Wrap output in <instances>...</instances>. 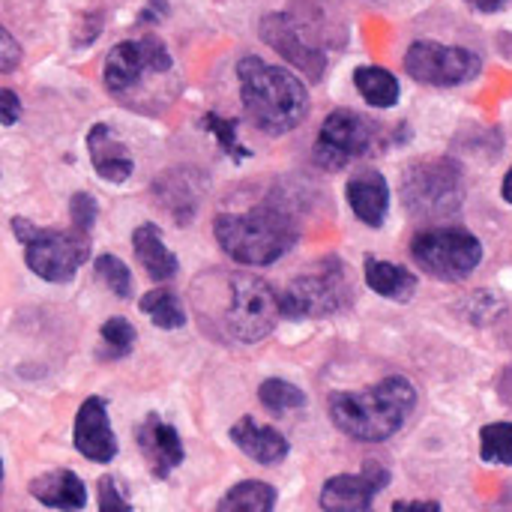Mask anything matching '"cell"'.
I'll return each mask as SVG.
<instances>
[{"instance_id":"6da1fadb","label":"cell","mask_w":512,"mask_h":512,"mask_svg":"<svg viewBox=\"0 0 512 512\" xmlns=\"http://www.w3.org/2000/svg\"><path fill=\"white\" fill-rule=\"evenodd\" d=\"M417 408V387L402 378H384L366 390H339L327 399L336 429L363 444H381L393 438Z\"/></svg>"},{"instance_id":"7a4b0ae2","label":"cell","mask_w":512,"mask_h":512,"mask_svg":"<svg viewBox=\"0 0 512 512\" xmlns=\"http://www.w3.org/2000/svg\"><path fill=\"white\" fill-rule=\"evenodd\" d=\"M240 99L246 117L267 135H285L303 123L309 114L306 84L285 66L264 63L255 54H246L237 63Z\"/></svg>"},{"instance_id":"3957f363","label":"cell","mask_w":512,"mask_h":512,"mask_svg":"<svg viewBox=\"0 0 512 512\" xmlns=\"http://www.w3.org/2000/svg\"><path fill=\"white\" fill-rule=\"evenodd\" d=\"M213 234L225 255L249 267L279 261L300 240L297 222L276 204H261L246 213H219L213 219Z\"/></svg>"},{"instance_id":"277c9868","label":"cell","mask_w":512,"mask_h":512,"mask_svg":"<svg viewBox=\"0 0 512 512\" xmlns=\"http://www.w3.org/2000/svg\"><path fill=\"white\" fill-rule=\"evenodd\" d=\"M15 237L24 243L27 267L45 282H69L90 258V231L81 228H39L21 216L12 219Z\"/></svg>"},{"instance_id":"5b68a950","label":"cell","mask_w":512,"mask_h":512,"mask_svg":"<svg viewBox=\"0 0 512 512\" xmlns=\"http://www.w3.org/2000/svg\"><path fill=\"white\" fill-rule=\"evenodd\" d=\"M261 36L276 54H282L291 66H297L309 78L318 81L324 75L327 60H330L324 51L327 27L315 6L282 9V12L267 15L261 21Z\"/></svg>"},{"instance_id":"8992f818","label":"cell","mask_w":512,"mask_h":512,"mask_svg":"<svg viewBox=\"0 0 512 512\" xmlns=\"http://www.w3.org/2000/svg\"><path fill=\"white\" fill-rule=\"evenodd\" d=\"M465 180L453 159L411 162L402 174V201L414 219H450L462 210Z\"/></svg>"},{"instance_id":"52a82bcc","label":"cell","mask_w":512,"mask_h":512,"mask_svg":"<svg viewBox=\"0 0 512 512\" xmlns=\"http://www.w3.org/2000/svg\"><path fill=\"white\" fill-rule=\"evenodd\" d=\"M282 315V297L270 288V282L249 273H237L228 279V303L222 321L234 342H261L276 330Z\"/></svg>"},{"instance_id":"ba28073f","label":"cell","mask_w":512,"mask_h":512,"mask_svg":"<svg viewBox=\"0 0 512 512\" xmlns=\"http://www.w3.org/2000/svg\"><path fill=\"white\" fill-rule=\"evenodd\" d=\"M279 297L288 318H327L354 303V288L348 282L345 264L339 258H324L303 270Z\"/></svg>"},{"instance_id":"9c48e42d","label":"cell","mask_w":512,"mask_h":512,"mask_svg":"<svg viewBox=\"0 0 512 512\" xmlns=\"http://www.w3.org/2000/svg\"><path fill=\"white\" fill-rule=\"evenodd\" d=\"M411 258L420 270L441 282H462L480 267L483 243L456 225L423 228L411 240Z\"/></svg>"},{"instance_id":"30bf717a","label":"cell","mask_w":512,"mask_h":512,"mask_svg":"<svg viewBox=\"0 0 512 512\" xmlns=\"http://www.w3.org/2000/svg\"><path fill=\"white\" fill-rule=\"evenodd\" d=\"M483 60L459 45H441V42H414L405 51V72L429 87H459L480 75Z\"/></svg>"},{"instance_id":"8fae6325","label":"cell","mask_w":512,"mask_h":512,"mask_svg":"<svg viewBox=\"0 0 512 512\" xmlns=\"http://www.w3.org/2000/svg\"><path fill=\"white\" fill-rule=\"evenodd\" d=\"M171 66H174V60L162 39H156V36L126 39L108 51L102 78L114 96H126L129 90L138 87V81L144 75H162V72H171Z\"/></svg>"},{"instance_id":"7c38bea8","label":"cell","mask_w":512,"mask_h":512,"mask_svg":"<svg viewBox=\"0 0 512 512\" xmlns=\"http://www.w3.org/2000/svg\"><path fill=\"white\" fill-rule=\"evenodd\" d=\"M375 141H378V132L363 114H357L351 108H336L321 123V135L315 144V162L327 171H336L345 162L366 156L375 147Z\"/></svg>"},{"instance_id":"4fadbf2b","label":"cell","mask_w":512,"mask_h":512,"mask_svg":"<svg viewBox=\"0 0 512 512\" xmlns=\"http://www.w3.org/2000/svg\"><path fill=\"white\" fill-rule=\"evenodd\" d=\"M390 486V471L381 462H366L360 474L330 477L321 489V510L330 512H369L375 498Z\"/></svg>"},{"instance_id":"5bb4252c","label":"cell","mask_w":512,"mask_h":512,"mask_svg":"<svg viewBox=\"0 0 512 512\" xmlns=\"http://www.w3.org/2000/svg\"><path fill=\"white\" fill-rule=\"evenodd\" d=\"M75 450L96 462V465H108L117 456V438L108 420V405L99 396H90L81 402L78 417H75V432H72Z\"/></svg>"},{"instance_id":"9a60e30c","label":"cell","mask_w":512,"mask_h":512,"mask_svg":"<svg viewBox=\"0 0 512 512\" xmlns=\"http://www.w3.org/2000/svg\"><path fill=\"white\" fill-rule=\"evenodd\" d=\"M135 444H138V450H141V456L150 465V474L156 480H165L186 459V450H183L177 429L171 423H165L159 414H147L141 420V426L135 429Z\"/></svg>"},{"instance_id":"2e32d148","label":"cell","mask_w":512,"mask_h":512,"mask_svg":"<svg viewBox=\"0 0 512 512\" xmlns=\"http://www.w3.org/2000/svg\"><path fill=\"white\" fill-rule=\"evenodd\" d=\"M228 435L237 444V450H243L258 465H279L291 453L288 438L282 432H276L273 426L258 423L255 417H240Z\"/></svg>"},{"instance_id":"e0dca14e","label":"cell","mask_w":512,"mask_h":512,"mask_svg":"<svg viewBox=\"0 0 512 512\" xmlns=\"http://www.w3.org/2000/svg\"><path fill=\"white\" fill-rule=\"evenodd\" d=\"M87 153L90 162L96 168V174L108 183H123L126 177H132L135 162L126 150V144L120 138H114V132L105 123H93L87 132Z\"/></svg>"},{"instance_id":"ac0fdd59","label":"cell","mask_w":512,"mask_h":512,"mask_svg":"<svg viewBox=\"0 0 512 512\" xmlns=\"http://www.w3.org/2000/svg\"><path fill=\"white\" fill-rule=\"evenodd\" d=\"M348 204L354 210V216L369 225V228H381L387 222V210H390V186L384 180V174L378 171H363L357 177L348 180L345 186Z\"/></svg>"},{"instance_id":"d6986e66","label":"cell","mask_w":512,"mask_h":512,"mask_svg":"<svg viewBox=\"0 0 512 512\" xmlns=\"http://www.w3.org/2000/svg\"><path fill=\"white\" fill-rule=\"evenodd\" d=\"M132 252L138 258V264L144 267V273L153 279V282H168L177 276L180 264L174 258V252L165 246L162 240V231L159 225L153 222H144L132 231Z\"/></svg>"},{"instance_id":"ffe728a7","label":"cell","mask_w":512,"mask_h":512,"mask_svg":"<svg viewBox=\"0 0 512 512\" xmlns=\"http://www.w3.org/2000/svg\"><path fill=\"white\" fill-rule=\"evenodd\" d=\"M30 495L51 510H84L87 507V489L78 480V474L60 468L48 471L36 480H30Z\"/></svg>"},{"instance_id":"44dd1931","label":"cell","mask_w":512,"mask_h":512,"mask_svg":"<svg viewBox=\"0 0 512 512\" xmlns=\"http://www.w3.org/2000/svg\"><path fill=\"white\" fill-rule=\"evenodd\" d=\"M366 285L378 294V297H387V300H396V303H408L417 291V276L408 273L405 267L399 264H390V261H381L375 255H366Z\"/></svg>"},{"instance_id":"7402d4cb","label":"cell","mask_w":512,"mask_h":512,"mask_svg":"<svg viewBox=\"0 0 512 512\" xmlns=\"http://www.w3.org/2000/svg\"><path fill=\"white\" fill-rule=\"evenodd\" d=\"M354 87L372 108H393L402 96V87L396 75L384 66H357L354 69Z\"/></svg>"},{"instance_id":"603a6c76","label":"cell","mask_w":512,"mask_h":512,"mask_svg":"<svg viewBox=\"0 0 512 512\" xmlns=\"http://www.w3.org/2000/svg\"><path fill=\"white\" fill-rule=\"evenodd\" d=\"M276 507V489L270 483L246 480L228 489V495L216 504L219 512L246 510V512H270Z\"/></svg>"},{"instance_id":"cb8c5ba5","label":"cell","mask_w":512,"mask_h":512,"mask_svg":"<svg viewBox=\"0 0 512 512\" xmlns=\"http://www.w3.org/2000/svg\"><path fill=\"white\" fill-rule=\"evenodd\" d=\"M138 309L159 327V330H180L186 324V312L177 300V294L165 291V288H156V291H147L138 303Z\"/></svg>"},{"instance_id":"d4e9b609","label":"cell","mask_w":512,"mask_h":512,"mask_svg":"<svg viewBox=\"0 0 512 512\" xmlns=\"http://www.w3.org/2000/svg\"><path fill=\"white\" fill-rule=\"evenodd\" d=\"M258 399H261V405H264L270 414H288V411L306 408V393H303L297 384L282 381V378H267V381L258 387Z\"/></svg>"},{"instance_id":"484cf974","label":"cell","mask_w":512,"mask_h":512,"mask_svg":"<svg viewBox=\"0 0 512 512\" xmlns=\"http://www.w3.org/2000/svg\"><path fill=\"white\" fill-rule=\"evenodd\" d=\"M480 456L489 465L512 468V423H489L480 432Z\"/></svg>"},{"instance_id":"4316f807","label":"cell","mask_w":512,"mask_h":512,"mask_svg":"<svg viewBox=\"0 0 512 512\" xmlns=\"http://www.w3.org/2000/svg\"><path fill=\"white\" fill-rule=\"evenodd\" d=\"M93 273L99 276V282L120 300L132 297V273L129 267L117 258V255H99L93 261Z\"/></svg>"},{"instance_id":"83f0119b","label":"cell","mask_w":512,"mask_h":512,"mask_svg":"<svg viewBox=\"0 0 512 512\" xmlns=\"http://www.w3.org/2000/svg\"><path fill=\"white\" fill-rule=\"evenodd\" d=\"M201 126H204V132H210L219 141L222 153H228L231 159H246L249 156V147H243L240 138H237V123L234 120H225L219 114H204Z\"/></svg>"},{"instance_id":"f1b7e54d","label":"cell","mask_w":512,"mask_h":512,"mask_svg":"<svg viewBox=\"0 0 512 512\" xmlns=\"http://www.w3.org/2000/svg\"><path fill=\"white\" fill-rule=\"evenodd\" d=\"M99 336H102V342L108 345L111 357H126V354L132 351L135 339H138L135 327H132L126 318H120V315H117V318H108V321L102 324Z\"/></svg>"},{"instance_id":"f546056e","label":"cell","mask_w":512,"mask_h":512,"mask_svg":"<svg viewBox=\"0 0 512 512\" xmlns=\"http://www.w3.org/2000/svg\"><path fill=\"white\" fill-rule=\"evenodd\" d=\"M69 219H72L75 228L90 231L93 222H96V198L87 195V192H75L72 201H69Z\"/></svg>"},{"instance_id":"4dcf8cb0","label":"cell","mask_w":512,"mask_h":512,"mask_svg":"<svg viewBox=\"0 0 512 512\" xmlns=\"http://www.w3.org/2000/svg\"><path fill=\"white\" fill-rule=\"evenodd\" d=\"M99 498H96V507L102 512H126L132 510V504L120 495V489H117V480L114 477H102L99 480Z\"/></svg>"},{"instance_id":"1f68e13d","label":"cell","mask_w":512,"mask_h":512,"mask_svg":"<svg viewBox=\"0 0 512 512\" xmlns=\"http://www.w3.org/2000/svg\"><path fill=\"white\" fill-rule=\"evenodd\" d=\"M0 54H3V60H0V69L3 72H12L21 63V48H18L15 36L6 27L0 30Z\"/></svg>"},{"instance_id":"d6a6232c","label":"cell","mask_w":512,"mask_h":512,"mask_svg":"<svg viewBox=\"0 0 512 512\" xmlns=\"http://www.w3.org/2000/svg\"><path fill=\"white\" fill-rule=\"evenodd\" d=\"M0 108H3V126H12V123H18V117H21V99L9 90V87H3V93H0Z\"/></svg>"},{"instance_id":"836d02e7","label":"cell","mask_w":512,"mask_h":512,"mask_svg":"<svg viewBox=\"0 0 512 512\" xmlns=\"http://www.w3.org/2000/svg\"><path fill=\"white\" fill-rule=\"evenodd\" d=\"M165 0H150L147 3V12H141V18H138V24H150V21H159V18H165Z\"/></svg>"},{"instance_id":"e575fe53","label":"cell","mask_w":512,"mask_h":512,"mask_svg":"<svg viewBox=\"0 0 512 512\" xmlns=\"http://www.w3.org/2000/svg\"><path fill=\"white\" fill-rule=\"evenodd\" d=\"M393 510H441V504H438V501H396Z\"/></svg>"},{"instance_id":"d590c367","label":"cell","mask_w":512,"mask_h":512,"mask_svg":"<svg viewBox=\"0 0 512 512\" xmlns=\"http://www.w3.org/2000/svg\"><path fill=\"white\" fill-rule=\"evenodd\" d=\"M468 3L480 12H501L507 6V0H468Z\"/></svg>"},{"instance_id":"8d00e7d4","label":"cell","mask_w":512,"mask_h":512,"mask_svg":"<svg viewBox=\"0 0 512 512\" xmlns=\"http://www.w3.org/2000/svg\"><path fill=\"white\" fill-rule=\"evenodd\" d=\"M501 195H504V201H507V204H512V168H510V171H507V177H504Z\"/></svg>"}]
</instances>
